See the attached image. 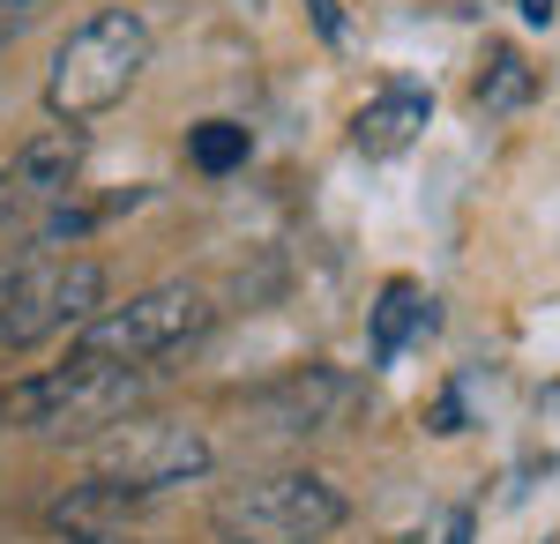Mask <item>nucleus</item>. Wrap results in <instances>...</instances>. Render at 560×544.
<instances>
[{
  "mask_svg": "<svg viewBox=\"0 0 560 544\" xmlns=\"http://www.w3.org/2000/svg\"><path fill=\"white\" fill-rule=\"evenodd\" d=\"M150 395L142 366H105V358H68L52 374H31L0 395V425H23L45 440H97L113 425H128Z\"/></svg>",
  "mask_w": 560,
  "mask_h": 544,
  "instance_id": "nucleus-1",
  "label": "nucleus"
},
{
  "mask_svg": "<svg viewBox=\"0 0 560 544\" xmlns=\"http://www.w3.org/2000/svg\"><path fill=\"white\" fill-rule=\"evenodd\" d=\"M150 68V23L135 8H97L83 15L60 52H52V75H45V113L60 127H90L97 113H113Z\"/></svg>",
  "mask_w": 560,
  "mask_h": 544,
  "instance_id": "nucleus-2",
  "label": "nucleus"
},
{
  "mask_svg": "<svg viewBox=\"0 0 560 544\" xmlns=\"http://www.w3.org/2000/svg\"><path fill=\"white\" fill-rule=\"evenodd\" d=\"M351 522V500L322 470H277L210 507L217 544H322Z\"/></svg>",
  "mask_w": 560,
  "mask_h": 544,
  "instance_id": "nucleus-3",
  "label": "nucleus"
},
{
  "mask_svg": "<svg viewBox=\"0 0 560 544\" xmlns=\"http://www.w3.org/2000/svg\"><path fill=\"white\" fill-rule=\"evenodd\" d=\"M210 329V298L195 284H158V292L128 298V306H105L75 329V358H105V366H150L179 351L187 335Z\"/></svg>",
  "mask_w": 560,
  "mask_h": 544,
  "instance_id": "nucleus-4",
  "label": "nucleus"
},
{
  "mask_svg": "<svg viewBox=\"0 0 560 544\" xmlns=\"http://www.w3.org/2000/svg\"><path fill=\"white\" fill-rule=\"evenodd\" d=\"M105 306V269L97 261H45L31 253L15 269V292H8V314H0V343L31 351L60 329H83L90 314Z\"/></svg>",
  "mask_w": 560,
  "mask_h": 544,
  "instance_id": "nucleus-5",
  "label": "nucleus"
},
{
  "mask_svg": "<svg viewBox=\"0 0 560 544\" xmlns=\"http://www.w3.org/2000/svg\"><path fill=\"white\" fill-rule=\"evenodd\" d=\"M97 462H105V477H113V485H128L135 500H150V493L195 485V477H202L217 456H210V440H202L195 425L142 418V411H135L128 425L97 433Z\"/></svg>",
  "mask_w": 560,
  "mask_h": 544,
  "instance_id": "nucleus-6",
  "label": "nucleus"
},
{
  "mask_svg": "<svg viewBox=\"0 0 560 544\" xmlns=\"http://www.w3.org/2000/svg\"><path fill=\"white\" fill-rule=\"evenodd\" d=\"M90 157V127H45L31 134L8 165H0V232H38L83 179Z\"/></svg>",
  "mask_w": 560,
  "mask_h": 544,
  "instance_id": "nucleus-7",
  "label": "nucleus"
},
{
  "mask_svg": "<svg viewBox=\"0 0 560 544\" xmlns=\"http://www.w3.org/2000/svg\"><path fill=\"white\" fill-rule=\"evenodd\" d=\"M351 403H359V380L337 374V366H300V374H284L277 388L255 395V411L277 433H337Z\"/></svg>",
  "mask_w": 560,
  "mask_h": 544,
  "instance_id": "nucleus-8",
  "label": "nucleus"
},
{
  "mask_svg": "<svg viewBox=\"0 0 560 544\" xmlns=\"http://www.w3.org/2000/svg\"><path fill=\"white\" fill-rule=\"evenodd\" d=\"M433 120V97L411 83H388L374 105H359V120H351V142H359V157H404Z\"/></svg>",
  "mask_w": 560,
  "mask_h": 544,
  "instance_id": "nucleus-9",
  "label": "nucleus"
},
{
  "mask_svg": "<svg viewBox=\"0 0 560 544\" xmlns=\"http://www.w3.org/2000/svg\"><path fill=\"white\" fill-rule=\"evenodd\" d=\"M128 507H135L128 485H113V477H90V485H68L60 500L45 507V522H52L60 537H120Z\"/></svg>",
  "mask_w": 560,
  "mask_h": 544,
  "instance_id": "nucleus-10",
  "label": "nucleus"
},
{
  "mask_svg": "<svg viewBox=\"0 0 560 544\" xmlns=\"http://www.w3.org/2000/svg\"><path fill=\"white\" fill-rule=\"evenodd\" d=\"M427 321H433L427 292L396 276V284L382 292V306H374V366H396V358H404V343L427 329Z\"/></svg>",
  "mask_w": 560,
  "mask_h": 544,
  "instance_id": "nucleus-11",
  "label": "nucleus"
},
{
  "mask_svg": "<svg viewBox=\"0 0 560 544\" xmlns=\"http://www.w3.org/2000/svg\"><path fill=\"white\" fill-rule=\"evenodd\" d=\"M530 97H538V68L523 60L516 45H493L486 68H478V105L486 113H523Z\"/></svg>",
  "mask_w": 560,
  "mask_h": 544,
  "instance_id": "nucleus-12",
  "label": "nucleus"
},
{
  "mask_svg": "<svg viewBox=\"0 0 560 544\" xmlns=\"http://www.w3.org/2000/svg\"><path fill=\"white\" fill-rule=\"evenodd\" d=\"M247 127L240 120H202V127H187V165L202 172V179H224V172H240L247 165Z\"/></svg>",
  "mask_w": 560,
  "mask_h": 544,
  "instance_id": "nucleus-13",
  "label": "nucleus"
},
{
  "mask_svg": "<svg viewBox=\"0 0 560 544\" xmlns=\"http://www.w3.org/2000/svg\"><path fill=\"white\" fill-rule=\"evenodd\" d=\"M38 8L45 0H0V45H15L31 23H38Z\"/></svg>",
  "mask_w": 560,
  "mask_h": 544,
  "instance_id": "nucleus-14",
  "label": "nucleus"
},
{
  "mask_svg": "<svg viewBox=\"0 0 560 544\" xmlns=\"http://www.w3.org/2000/svg\"><path fill=\"white\" fill-rule=\"evenodd\" d=\"M306 15H314V31L329 45H345V8H337V0H306Z\"/></svg>",
  "mask_w": 560,
  "mask_h": 544,
  "instance_id": "nucleus-15",
  "label": "nucleus"
},
{
  "mask_svg": "<svg viewBox=\"0 0 560 544\" xmlns=\"http://www.w3.org/2000/svg\"><path fill=\"white\" fill-rule=\"evenodd\" d=\"M433 433H464V395H441L433 403Z\"/></svg>",
  "mask_w": 560,
  "mask_h": 544,
  "instance_id": "nucleus-16",
  "label": "nucleus"
},
{
  "mask_svg": "<svg viewBox=\"0 0 560 544\" xmlns=\"http://www.w3.org/2000/svg\"><path fill=\"white\" fill-rule=\"evenodd\" d=\"M516 15H523V23H538V31H546V23L560 15V0H516Z\"/></svg>",
  "mask_w": 560,
  "mask_h": 544,
  "instance_id": "nucleus-17",
  "label": "nucleus"
},
{
  "mask_svg": "<svg viewBox=\"0 0 560 544\" xmlns=\"http://www.w3.org/2000/svg\"><path fill=\"white\" fill-rule=\"evenodd\" d=\"M448 544H471V515H456V522H448Z\"/></svg>",
  "mask_w": 560,
  "mask_h": 544,
  "instance_id": "nucleus-18",
  "label": "nucleus"
},
{
  "mask_svg": "<svg viewBox=\"0 0 560 544\" xmlns=\"http://www.w3.org/2000/svg\"><path fill=\"white\" fill-rule=\"evenodd\" d=\"M8 292H15V269H8V276H0V314H8Z\"/></svg>",
  "mask_w": 560,
  "mask_h": 544,
  "instance_id": "nucleus-19",
  "label": "nucleus"
},
{
  "mask_svg": "<svg viewBox=\"0 0 560 544\" xmlns=\"http://www.w3.org/2000/svg\"><path fill=\"white\" fill-rule=\"evenodd\" d=\"M68 544H128V537H68Z\"/></svg>",
  "mask_w": 560,
  "mask_h": 544,
  "instance_id": "nucleus-20",
  "label": "nucleus"
}]
</instances>
